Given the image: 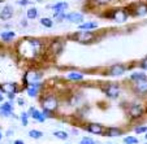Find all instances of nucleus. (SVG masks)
Returning a JSON list of instances; mask_svg holds the SVG:
<instances>
[{
    "mask_svg": "<svg viewBox=\"0 0 147 144\" xmlns=\"http://www.w3.org/2000/svg\"><path fill=\"white\" fill-rule=\"evenodd\" d=\"M103 91H104L106 96L109 97V99H116V97L120 96V86L116 83L106 84V87L103 88Z\"/></svg>",
    "mask_w": 147,
    "mask_h": 144,
    "instance_id": "obj_5",
    "label": "nucleus"
},
{
    "mask_svg": "<svg viewBox=\"0 0 147 144\" xmlns=\"http://www.w3.org/2000/svg\"><path fill=\"white\" fill-rule=\"evenodd\" d=\"M0 139H1V133H0Z\"/></svg>",
    "mask_w": 147,
    "mask_h": 144,
    "instance_id": "obj_39",
    "label": "nucleus"
},
{
    "mask_svg": "<svg viewBox=\"0 0 147 144\" xmlns=\"http://www.w3.org/2000/svg\"><path fill=\"white\" fill-rule=\"evenodd\" d=\"M53 135H55L57 139H61V140H67V139L69 138V135H68L65 131H55Z\"/></svg>",
    "mask_w": 147,
    "mask_h": 144,
    "instance_id": "obj_24",
    "label": "nucleus"
},
{
    "mask_svg": "<svg viewBox=\"0 0 147 144\" xmlns=\"http://www.w3.org/2000/svg\"><path fill=\"white\" fill-rule=\"evenodd\" d=\"M30 1L29 0H20L18 1V4H21V5H26V4H29Z\"/></svg>",
    "mask_w": 147,
    "mask_h": 144,
    "instance_id": "obj_35",
    "label": "nucleus"
},
{
    "mask_svg": "<svg viewBox=\"0 0 147 144\" xmlns=\"http://www.w3.org/2000/svg\"><path fill=\"white\" fill-rule=\"evenodd\" d=\"M98 27V23L96 22H83L80 25V29L81 30H92V29H96Z\"/></svg>",
    "mask_w": 147,
    "mask_h": 144,
    "instance_id": "obj_18",
    "label": "nucleus"
},
{
    "mask_svg": "<svg viewBox=\"0 0 147 144\" xmlns=\"http://www.w3.org/2000/svg\"><path fill=\"white\" fill-rule=\"evenodd\" d=\"M26 16H28V18L29 19H34V18H36V16H38V9L36 8H29L28 9V12H26Z\"/></svg>",
    "mask_w": 147,
    "mask_h": 144,
    "instance_id": "obj_23",
    "label": "nucleus"
},
{
    "mask_svg": "<svg viewBox=\"0 0 147 144\" xmlns=\"http://www.w3.org/2000/svg\"><path fill=\"white\" fill-rule=\"evenodd\" d=\"M69 22L72 23H78V25H81V23H83V14L82 13H78V12H72V13L67 14V18Z\"/></svg>",
    "mask_w": 147,
    "mask_h": 144,
    "instance_id": "obj_9",
    "label": "nucleus"
},
{
    "mask_svg": "<svg viewBox=\"0 0 147 144\" xmlns=\"http://www.w3.org/2000/svg\"><path fill=\"white\" fill-rule=\"evenodd\" d=\"M12 16H13V8L9 5H5L3 9H1V12H0V18L4 19V21L12 18Z\"/></svg>",
    "mask_w": 147,
    "mask_h": 144,
    "instance_id": "obj_14",
    "label": "nucleus"
},
{
    "mask_svg": "<svg viewBox=\"0 0 147 144\" xmlns=\"http://www.w3.org/2000/svg\"><path fill=\"white\" fill-rule=\"evenodd\" d=\"M43 78V74L38 70H28L24 75V83L25 86H29L31 83H36V82H40V79Z\"/></svg>",
    "mask_w": 147,
    "mask_h": 144,
    "instance_id": "obj_3",
    "label": "nucleus"
},
{
    "mask_svg": "<svg viewBox=\"0 0 147 144\" xmlns=\"http://www.w3.org/2000/svg\"><path fill=\"white\" fill-rule=\"evenodd\" d=\"M134 90H136V92H138L139 95L147 94V77L134 80Z\"/></svg>",
    "mask_w": 147,
    "mask_h": 144,
    "instance_id": "obj_7",
    "label": "nucleus"
},
{
    "mask_svg": "<svg viewBox=\"0 0 147 144\" xmlns=\"http://www.w3.org/2000/svg\"><path fill=\"white\" fill-rule=\"evenodd\" d=\"M0 36H1V39H3L4 42H9V40H12L16 36V34L13 31H3V33L0 34Z\"/></svg>",
    "mask_w": 147,
    "mask_h": 144,
    "instance_id": "obj_19",
    "label": "nucleus"
},
{
    "mask_svg": "<svg viewBox=\"0 0 147 144\" xmlns=\"http://www.w3.org/2000/svg\"><path fill=\"white\" fill-rule=\"evenodd\" d=\"M0 113L3 114V116H5V117L11 116V114L13 113V106H12L11 102H5V104H3L1 108H0Z\"/></svg>",
    "mask_w": 147,
    "mask_h": 144,
    "instance_id": "obj_15",
    "label": "nucleus"
},
{
    "mask_svg": "<svg viewBox=\"0 0 147 144\" xmlns=\"http://www.w3.org/2000/svg\"><path fill=\"white\" fill-rule=\"evenodd\" d=\"M28 117H29V113H22V114H21V121H22V125L24 126L28 125Z\"/></svg>",
    "mask_w": 147,
    "mask_h": 144,
    "instance_id": "obj_31",
    "label": "nucleus"
},
{
    "mask_svg": "<svg viewBox=\"0 0 147 144\" xmlns=\"http://www.w3.org/2000/svg\"><path fill=\"white\" fill-rule=\"evenodd\" d=\"M29 117H31L33 119H35V121H38V122H45L46 121V117L43 116V113L39 112L36 108H33V106L29 109Z\"/></svg>",
    "mask_w": 147,
    "mask_h": 144,
    "instance_id": "obj_13",
    "label": "nucleus"
},
{
    "mask_svg": "<svg viewBox=\"0 0 147 144\" xmlns=\"http://www.w3.org/2000/svg\"><path fill=\"white\" fill-rule=\"evenodd\" d=\"M8 97H9L11 100H13V99H14V94H9V95H8Z\"/></svg>",
    "mask_w": 147,
    "mask_h": 144,
    "instance_id": "obj_37",
    "label": "nucleus"
},
{
    "mask_svg": "<svg viewBox=\"0 0 147 144\" xmlns=\"http://www.w3.org/2000/svg\"><path fill=\"white\" fill-rule=\"evenodd\" d=\"M124 141H125V144H136V143H138V139L133 138V136H126L124 139Z\"/></svg>",
    "mask_w": 147,
    "mask_h": 144,
    "instance_id": "obj_28",
    "label": "nucleus"
},
{
    "mask_svg": "<svg viewBox=\"0 0 147 144\" xmlns=\"http://www.w3.org/2000/svg\"><path fill=\"white\" fill-rule=\"evenodd\" d=\"M39 90L40 88H36V87H31V86H28L26 91H28V95L30 97H36L39 95Z\"/></svg>",
    "mask_w": 147,
    "mask_h": 144,
    "instance_id": "obj_22",
    "label": "nucleus"
},
{
    "mask_svg": "<svg viewBox=\"0 0 147 144\" xmlns=\"http://www.w3.org/2000/svg\"><path fill=\"white\" fill-rule=\"evenodd\" d=\"M1 100H3V95L0 94V101H1Z\"/></svg>",
    "mask_w": 147,
    "mask_h": 144,
    "instance_id": "obj_38",
    "label": "nucleus"
},
{
    "mask_svg": "<svg viewBox=\"0 0 147 144\" xmlns=\"http://www.w3.org/2000/svg\"><path fill=\"white\" fill-rule=\"evenodd\" d=\"M0 91L4 92V94H17L18 91V87L16 83H3L0 86Z\"/></svg>",
    "mask_w": 147,
    "mask_h": 144,
    "instance_id": "obj_11",
    "label": "nucleus"
},
{
    "mask_svg": "<svg viewBox=\"0 0 147 144\" xmlns=\"http://www.w3.org/2000/svg\"><path fill=\"white\" fill-rule=\"evenodd\" d=\"M136 131L137 134H142V133H147V126H139V127H136Z\"/></svg>",
    "mask_w": 147,
    "mask_h": 144,
    "instance_id": "obj_30",
    "label": "nucleus"
},
{
    "mask_svg": "<svg viewBox=\"0 0 147 144\" xmlns=\"http://www.w3.org/2000/svg\"><path fill=\"white\" fill-rule=\"evenodd\" d=\"M67 78L70 80H82L85 78V75L80 72H70V73H68Z\"/></svg>",
    "mask_w": 147,
    "mask_h": 144,
    "instance_id": "obj_17",
    "label": "nucleus"
},
{
    "mask_svg": "<svg viewBox=\"0 0 147 144\" xmlns=\"http://www.w3.org/2000/svg\"><path fill=\"white\" fill-rule=\"evenodd\" d=\"M17 102H18V105H21V106L25 105V100L21 99V97H20V99H17Z\"/></svg>",
    "mask_w": 147,
    "mask_h": 144,
    "instance_id": "obj_34",
    "label": "nucleus"
},
{
    "mask_svg": "<svg viewBox=\"0 0 147 144\" xmlns=\"http://www.w3.org/2000/svg\"><path fill=\"white\" fill-rule=\"evenodd\" d=\"M67 9H68V3H65V1H60V3L55 4L52 7V11L55 13H64Z\"/></svg>",
    "mask_w": 147,
    "mask_h": 144,
    "instance_id": "obj_16",
    "label": "nucleus"
},
{
    "mask_svg": "<svg viewBox=\"0 0 147 144\" xmlns=\"http://www.w3.org/2000/svg\"><path fill=\"white\" fill-rule=\"evenodd\" d=\"M81 144H96L91 138H82L81 140Z\"/></svg>",
    "mask_w": 147,
    "mask_h": 144,
    "instance_id": "obj_29",
    "label": "nucleus"
},
{
    "mask_svg": "<svg viewBox=\"0 0 147 144\" xmlns=\"http://www.w3.org/2000/svg\"><path fill=\"white\" fill-rule=\"evenodd\" d=\"M40 104H42V108L51 112V113L56 112L59 108V100H57V97L53 96V95H45V96L40 99Z\"/></svg>",
    "mask_w": 147,
    "mask_h": 144,
    "instance_id": "obj_2",
    "label": "nucleus"
},
{
    "mask_svg": "<svg viewBox=\"0 0 147 144\" xmlns=\"http://www.w3.org/2000/svg\"><path fill=\"white\" fill-rule=\"evenodd\" d=\"M147 13V5L146 4H139L136 8V14L137 16H143Z\"/></svg>",
    "mask_w": 147,
    "mask_h": 144,
    "instance_id": "obj_20",
    "label": "nucleus"
},
{
    "mask_svg": "<svg viewBox=\"0 0 147 144\" xmlns=\"http://www.w3.org/2000/svg\"><path fill=\"white\" fill-rule=\"evenodd\" d=\"M72 38L76 39V40L80 43H91L96 36H95V34L92 33V31L85 30V31H78V33L73 34Z\"/></svg>",
    "mask_w": 147,
    "mask_h": 144,
    "instance_id": "obj_4",
    "label": "nucleus"
},
{
    "mask_svg": "<svg viewBox=\"0 0 147 144\" xmlns=\"http://www.w3.org/2000/svg\"><path fill=\"white\" fill-rule=\"evenodd\" d=\"M109 17H111L113 21H116V22L122 23L128 19V13H126L124 9H115V11H112V13L109 14Z\"/></svg>",
    "mask_w": 147,
    "mask_h": 144,
    "instance_id": "obj_6",
    "label": "nucleus"
},
{
    "mask_svg": "<svg viewBox=\"0 0 147 144\" xmlns=\"http://www.w3.org/2000/svg\"><path fill=\"white\" fill-rule=\"evenodd\" d=\"M43 51V42L39 39H25L20 43V53L26 58H35Z\"/></svg>",
    "mask_w": 147,
    "mask_h": 144,
    "instance_id": "obj_1",
    "label": "nucleus"
},
{
    "mask_svg": "<svg viewBox=\"0 0 147 144\" xmlns=\"http://www.w3.org/2000/svg\"><path fill=\"white\" fill-rule=\"evenodd\" d=\"M86 130L91 134H95V135H100V134H104V127L99 123H89L86 126Z\"/></svg>",
    "mask_w": 147,
    "mask_h": 144,
    "instance_id": "obj_12",
    "label": "nucleus"
},
{
    "mask_svg": "<svg viewBox=\"0 0 147 144\" xmlns=\"http://www.w3.org/2000/svg\"><path fill=\"white\" fill-rule=\"evenodd\" d=\"M146 77V74H144V73H133V74L130 75V79L133 80H137V79H141V78H144Z\"/></svg>",
    "mask_w": 147,
    "mask_h": 144,
    "instance_id": "obj_27",
    "label": "nucleus"
},
{
    "mask_svg": "<svg viewBox=\"0 0 147 144\" xmlns=\"http://www.w3.org/2000/svg\"><path fill=\"white\" fill-rule=\"evenodd\" d=\"M141 68H142V69H144V70H147V57L144 58V60H142V62H141Z\"/></svg>",
    "mask_w": 147,
    "mask_h": 144,
    "instance_id": "obj_33",
    "label": "nucleus"
},
{
    "mask_svg": "<svg viewBox=\"0 0 147 144\" xmlns=\"http://www.w3.org/2000/svg\"><path fill=\"white\" fill-rule=\"evenodd\" d=\"M146 139H147V134H146Z\"/></svg>",
    "mask_w": 147,
    "mask_h": 144,
    "instance_id": "obj_40",
    "label": "nucleus"
},
{
    "mask_svg": "<svg viewBox=\"0 0 147 144\" xmlns=\"http://www.w3.org/2000/svg\"><path fill=\"white\" fill-rule=\"evenodd\" d=\"M94 1L98 4V5H106V4H108L111 0H94Z\"/></svg>",
    "mask_w": 147,
    "mask_h": 144,
    "instance_id": "obj_32",
    "label": "nucleus"
},
{
    "mask_svg": "<svg viewBox=\"0 0 147 144\" xmlns=\"http://www.w3.org/2000/svg\"><path fill=\"white\" fill-rule=\"evenodd\" d=\"M14 144H25V143H24L22 140H16L14 141Z\"/></svg>",
    "mask_w": 147,
    "mask_h": 144,
    "instance_id": "obj_36",
    "label": "nucleus"
},
{
    "mask_svg": "<svg viewBox=\"0 0 147 144\" xmlns=\"http://www.w3.org/2000/svg\"><path fill=\"white\" fill-rule=\"evenodd\" d=\"M119 135H121V130L120 129L111 127L108 130V136H119Z\"/></svg>",
    "mask_w": 147,
    "mask_h": 144,
    "instance_id": "obj_26",
    "label": "nucleus"
},
{
    "mask_svg": "<svg viewBox=\"0 0 147 144\" xmlns=\"http://www.w3.org/2000/svg\"><path fill=\"white\" fill-rule=\"evenodd\" d=\"M40 25L47 29H51L53 26V21L51 18H48V17H43V18L40 19Z\"/></svg>",
    "mask_w": 147,
    "mask_h": 144,
    "instance_id": "obj_21",
    "label": "nucleus"
},
{
    "mask_svg": "<svg viewBox=\"0 0 147 144\" xmlns=\"http://www.w3.org/2000/svg\"><path fill=\"white\" fill-rule=\"evenodd\" d=\"M29 136H31L33 139H39L43 136V133H42V131H38V130H30L29 131Z\"/></svg>",
    "mask_w": 147,
    "mask_h": 144,
    "instance_id": "obj_25",
    "label": "nucleus"
},
{
    "mask_svg": "<svg viewBox=\"0 0 147 144\" xmlns=\"http://www.w3.org/2000/svg\"><path fill=\"white\" fill-rule=\"evenodd\" d=\"M129 114L133 118H139L143 114V108L139 104H131L130 108H129Z\"/></svg>",
    "mask_w": 147,
    "mask_h": 144,
    "instance_id": "obj_10",
    "label": "nucleus"
},
{
    "mask_svg": "<svg viewBox=\"0 0 147 144\" xmlns=\"http://www.w3.org/2000/svg\"><path fill=\"white\" fill-rule=\"evenodd\" d=\"M126 72V66L122 64H116V65H112L111 68L108 69V73L107 74L112 75V77H119V75H122L124 73Z\"/></svg>",
    "mask_w": 147,
    "mask_h": 144,
    "instance_id": "obj_8",
    "label": "nucleus"
}]
</instances>
